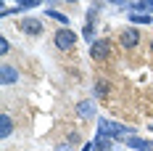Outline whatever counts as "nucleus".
<instances>
[{"label": "nucleus", "mask_w": 153, "mask_h": 151, "mask_svg": "<svg viewBox=\"0 0 153 151\" xmlns=\"http://www.w3.org/2000/svg\"><path fill=\"white\" fill-rule=\"evenodd\" d=\"M11 133H13V119H11L8 114H3V117H0V135L8 138Z\"/></svg>", "instance_id": "obj_9"}, {"label": "nucleus", "mask_w": 153, "mask_h": 151, "mask_svg": "<svg viewBox=\"0 0 153 151\" xmlns=\"http://www.w3.org/2000/svg\"><path fill=\"white\" fill-rule=\"evenodd\" d=\"M108 53H111V45H108V40H95L90 45V56L95 61H103V59H108Z\"/></svg>", "instance_id": "obj_4"}, {"label": "nucleus", "mask_w": 153, "mask_h": 151, "mask_svg": "<svg viewBox=\"0 0 153 151\" xmlns=\"http://www.w3.org/2000/svg\"><path fill=\"white\" fill-rule=\"evenodd\" d=\"M56 151H71V146H69V143H61V146H58Z\"/></svg>", "instance_id": "obj_17"}, {"label": "nucleus", "mask_w": 153, "mask_h": 151, "mask_svg": "<svg viewBox=\"0 0 153 151\" xmlns=\"http://www.w3.org/2000/svg\"><path fill=\"white\" fill-rule=\"evenodd\" d=\"M53 43H56V48H61V50L74 48V45H76V35L69 29V27H61V29L53 35Z\"/></svg>", "instance_id": "obj_2"}, {"label": "nucleus", "mask_w": 153, "mask_h": 151, "mask_svg": "<svg viewBox=\"0 0 153 151\" xmlns=\"http://www.w3.org/2000/svg\"><path fill=\"white\" fill-rule=\"evenodd\" d=\"M76 114H79L82 119H92L98 111H95V104H92V101H79V104H76Z\"/></svg>", "instance_id": "obj_8"}, {"label": "nucleus", "mask_w": 153, "mask_h": 151, "mask_svg": "<svg viewBox=\"0 0 153 151\" xmlns=\"http://www.w3.org/2000/svg\"><path fill=\"white\" fill-rule=\"evenodd\" d=\"M151 130H153V125H151Z\"/></svg>", "instance_id": "obj_22"}, {"label": "nucleus", "mask_w": 153, "mask_h": 151, "mask_svg": "<svg viewBox=\"0 0 153 151\" xmlns=\"http://www.w3.org/2000/svg\"><path fill=\"white\" fill-rule=\"evenodd\" d=\"M119 43H122V48H127V50H132V48L140 43V32L135 29V27H127V29L119 35Z\"/></svg>", "instance_id": "obj_3"}, {"label": "nucleus", "mask_w": 153, "mask_h": 151, "mask_svg": "<svg viewBox=\"0 0 153 151\" xmlns=\"http://www.w3.org/2000/svg\"><path fill=\"white\" fill-rule=\"evenodd\" d=\"M124 143H127L129 149H137V151H153L151 140H143V138H137V135H127V138H124Z\"/></svg>", "instance_id": "obj_6"}, {"label": "nucleus", "mask_w": 153, "mask_h": 151, "mask_svg": "<svg viewBox=\"0 0 153 151\" xmlns=\"http://www.w3.org/2000/svg\"><path fill=\"white\" fill-rule=\"evenodd\" d=\"M151 50H153V40H151Z\"/></svg>", "instance_id": "obj_21"}, {"label": "nucleus", "mask_w": 153, "mask_h": 151, "mask_svg": "<svg viewBox=\"0 0 153 151\" xmlns=\"http://www.w3.org/2000/svg\"><path fill=\"white\" fill-rule=\"evenodd\" d=\"M98 135H108L114 140H124V135H135V127H127L122 122H111L106 117L98 119Z\"/></svg>", "instance_id": "obj_1"}, {"label": "nucleus", "mask_w": 153, "mask_h": 151, "mask_svg": "<svg viewBox=\"0 0 153 151\" xmlns=\"http://www.w3.org/2000/svg\"><path fill=\"white\" fill-rule=\"evenodd\" d=\"M82 35H85V40H90V43H95V24H87V27L82 29Z\"/></svg>", "instance_id": "obj_15"}, {"label": "nucleus", "mask_w": 153, "mask_h": 151, "mask_svg": "<svg viewBox=\"0 0 153 151\" xmlns=\"http://www.w3.org/2000/svg\"><path fill=\"white\" fill-rule=\"evenodd\" d=\"M111 140H114V138H108V135H98L92 146H95V151H111Z\"/></svg>", "instance_id": "obj_10"}, {"label": "nucleus", "mask_w": 153, "mask_h": 151, "mask_svg": "<svg viewBox=\"0 0 153 151\" xmlns=\"http://www.w3.org/2000/svg\"><path fill=\"white\" fill-rule=\"evenodd\" d=\"M92 149H95L92 143H85V146H82V151H92Z\"/></svg>", "instance_id": "obj_19"}, {"label": "nucleus", "mask_w": 153, "mask_h": 151, "mask_svg": "<svg viewBox=\"0 0 153 151\" xmlns=\"http://www.w3.org/2000/svg\"><path fill=\"white\" fill-rule=\"evenodd\" d=\"M108 88H111V85H108L106 80H98V82H95V95H108Z\"/></svg>", "instance_id": "obj_13"}, {"label": "nucleus", "mask_w": 153, "mask_h": 151, "mask_svg": "<svg viewBox=\"0 0 153 151\" xmlns=\"http://www.w3.org/2000/svg\"><path fill=\"white\" fill-rule=\"evenodd\" d=\"M66 3H76V0H66Z\"/></svg>", "instance_id": "obj_20"}, {"label": "nucleus", "mask_w": 153, "mask_h": 151, "mask_svg": "<svg viewBox=\"0 0 153 151\" xmlns=\"http://www.w3.org/2000/svg\"><path fill=\"white\" fill-rule=\"evenodd\" d=\"M106 3H114V5H127V0H106Z\"/></svg>", "instance_id": "obj_18"}, {"label": "nucleus", "mask_w": 153, "mask_h": 151, "mask_svg": "<svg viewBox=\"0 0 153 151\" xmlns=\"http://www.w3.org/2000/svg\"><path fill=\"white\" fill-rule=\"evenodd\" d=\"M8 50H11V43H8V40H5V37H0V53H3V56H5V53H8Z\"/></svg>", "instance_id": "obj_16"}, {"label": "nucleus", "mask_w": 153, "mask_h": 151, "mask_svg": "<svg viewBox=\"0 0 153 151\" xmlns=\"http://www.w3.org/2000/svg\"><path fill=\"white\" fill-rule=\"evenodd\" d=\"M13 82H19V69L11 66V64H3V69H0V85L8 88V85H13Z\"/></svg>", "instance_id": "obj_5"}, {"label": "nucleus", "mask_w": 153, "mask_h": 151, "mask_svg": "<svg viewBox=\"0 0 153 151\" xmlns=\"http://www.w3.org/2000/svg\"><path fill=\"white\" fill-rule=\"evenodd\" d=\"M21 29L27 32V35H40V32H42V21H40V19H32V16H27V19L21 21Z\"/></svg>", "instance_id": "obj_7"}, {"label": "nucleus", "mask_w": 153, "mask_h": 151, "mask_svg": "<svg viewBox=\"0 0 153 151\" xmlns=\"http://www.w3.org/2000/svg\"><path fill=\"white\" fill-rule=\"evenodd\" d=\"M48 16H50V19H56V21H61V24H69V16H63L61 11H53V8H50Z\"/></svg>", "instance_id": "obj_14"}, {"label": "nucleus", "mask_w": 153, "mask_h": 151, "mask_svg": "<svg viewBox=\"0 0 153 151\" xmlns=\"http://www.w3.org/2000/svg\"><path fill=\"white\" fill-rule=\"evenodd\" d=\"M42 0H19L16 3V11H27V8H34V5H40Z\"/></svg>", "instance_id": "obj_12"}, {"label": "nucleus", "mask_w": 153, "mask_h": 151, "mask_svg": "<svg viewBox=\"0 0 153 151\" xmlns=\"http://www.w3.org/2000/svg\"><path fill=\"white\" fill-rule=\"evenodd\" d=\"M129 21L132 24H151L153 19H151V14H129Z\"/></svg>", "instance_id": "obj_11"}]
</instances>
